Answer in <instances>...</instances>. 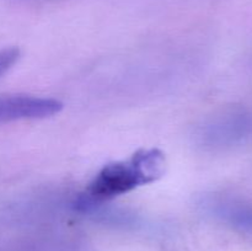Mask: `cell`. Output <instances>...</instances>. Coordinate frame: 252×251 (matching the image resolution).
<instances>
[{
    "label": "cell",
    "mask_w": 252,
    "mask_h": 251,
    "mask_svg": "<svg viewBox=\"0 0 252 251\" xmlns=\"http://www.w3.org/2000/svg\"><path fill=\"white\" fill-rule=\"evenodd\" d=\"M204 145L231 148L252 142V107L238 108L218 116L201 133Z\"/></svg>",
    "instance_id": "cell-2"
},
{
    "label": "cell",
    "mask_w": 252,
    "mask_h": 251,
    "mask_svg": "<svg viewBox=\"0 0 252 251\" xmlns=\"http://www.w3.org/2000/svg\"><path fill=\"white\" fill-rule=\"evenodd\" d=\"M207 206L221 220L243 230L252 231V204L231 197H218L208 201Z\"/></svg>",
    "instance_id": "cell-4"
},
{
    "label": "cell",
    "mask_w": 252,
    "mask_h": 251,
    "mask_svg": "<svg viewBox=\"0 0 252 251\" xmlns=\"http://www.w3.org/2000/svg\"><path fill=\"white\" fill-rule=\"evenodd\" d=\"M165 171V157L159 149H140L128 159L105 165L74 202L79 212H89L105 202L152 184Z\"/></svg>",
    "instance_id": "cell-1"
},
{
    "label": "cell",
    "mask_w": 252,
    "mask_h": 251,
    "mask_svg": "<svg viewBox=\"0 0 252 251\" xmlns=\"http://www.w3.org/2000/svg\"><path fill=\"white\" fill-rule=\"evenodd\" d=\"M63 103L56 98L32 95H0V125L24 120H39L61 112Z\"/></svg>",
    "instance_id": "cell-3"
},
{
    "label": "cell",
    "mask_w": 252,
    "mask_h": 251,
    "mask_svg": "<svg viewBox=\"0 0 252 251\" xmlns=\"http://www.w3.org/2000/svg\"><path fill=\"white\" fill-rule=\"evenodd\" d=\"M20 58V49L16 47H7L0 49V76L4 75Z\"/></svg>",
    "instance_id": "cell-5"
}]
</instances>
